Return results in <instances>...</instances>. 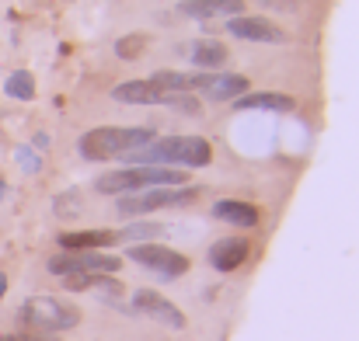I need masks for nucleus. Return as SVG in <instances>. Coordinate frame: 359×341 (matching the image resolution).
<instances>
[{"label": "nucleus", "instance_id": "nucleus-1", "mask_svg": "<svg viewBox=\"0 0 359 341\" xmlns=\"http://www.w3.org/2000/svg\"><path fill=\"white\" fill-rule=\"evenodd\" d=\"M126 160H140V164H154V167H164V164L206 167L213 160V146L203 136H164V139H154L140 150H129Z\"/></svg>", "mask_w": 359, "mask_h": 341}, {"label": "nucleus", "instance_id": "nucleus-2", "mask_svg": "<svg viewBox=\"0 0 359 341\" xmlns=\"http://www.w3.org/2000/svg\"><path fill=\"white\" fill-rule=\"evenodd\" d=\"M157 132L147 129V125H136V129H122V125H102V129H91L81 136L77 150L84 160H109V157H126L129 150H140L147 143H154Z\"/></svg>", "mask_w": 359, "mask_h": 341}, {"label": "nucleus", "instance_id": "nucleus-3", "mask_svg": "<svg viewBox=\"0 0 359 341\" xmlns=\"http://www.w3.org/2000/svg\"><path fill=\"white\" fill-rule=\"evenodd\" d=\"M178 185H185V171L154 167V164L109 171V174H102L95 181V188L102 195H129V192H143V188H178Z\"/></svg>", "mask_w": 359, "mask_h": 341}, {"label": "nucleus", "instance_id": "nucleus-4", "mask_svg": "<svg viewBox=\"0 0 359 341\" xmlns=\"http://www.w3.org/2000/svg\"><path fill=\"white\" fill-rule=\"evenodd\" d=\"M18 321L35 331V335H56V331H70L81 324V310L70 303V300H60V296H32L21 303V314Z\"/></svg>", "mask_w": 359, "mask_h": 341}, {"label": "nucleus", "instance_id": "nucleus-5", "mask_svg": "<svg viewBox=\"0 0 359 341\" xmlns=\"http://www.w3.org/2000/svg\"><path fill=\"white\" fill-rule=\"evenodd\" d=\"M196 199H199V188H143V192L119 195L116 213L119 216H143V213L168 209V206H189Z\"/></svg>", "mask_w": 359, "mask_h": 341}, {"label": "nucleus", "instance_id": "nucleus-6", "mask_svg": "<svg viewBox=\"0 0 359 341\" xmlns=\"http://www.w3.org/2000/svg\"><path fill=\"white\" fill-rule=\"evenodd\" d=\"M119 258L116 254H105V251H63L56 258H49V272L53 275H74V272H102V275H112L119 272Z\"/></svg>", "mask_w": 359, "mask_h": 341}, {"label": "nucleus", "instance_id": "nucleus-7", "mask_svg": "<svg viewBox=\"0 0 359 341\" xmlns=\"http://www.w3.org/2000/svg\"><path fill=\"white\" fill-rule=\"evenodd\" d=\"M129 261L143 265L147 272H157L161 279H178L189 272V258L171 251V247H161V244H136L129 247Z\"/></svg>", "mask_w": 359, "mask_h": 341}, {"label": "nucleus", "instance_id": "nucleus-8", "mask_svg": "<svg viewBox=\"0 0 359 341\" xmlns=\"http://www.w3.org/2000/svg\"><path fill=\"white\" fill-rule=\"evenodd\" d=\"M133 310L140 317H147V321H157V324L171 328V331H182L185 328V314L168 296H161L157 289H136L133 293Z\"/></svg>", "mask_w": 359, "mask_h": 341}, {"label": "nucleus", "instance_id": "nucleus-9", "mask_svg": "<svg viewBox=\"0 0 359 341\" xmlns=\"http://www.w3.org/2000/svg\"><path fill=\"white\" fill-rule=\"evenodd\" d=\"M192 91H199V95L210 98V102H234V98H241V95L248 91V77L203 70V74H192Z\"/></svg>", "mask_w": 359, "mask_h": 341}, {"label": "nucleus", "instance_id": "nucleus-10", "mask_svg": "<svg viewBox=\"0 0 359 341\" xmlns=\"http://www.w3.org/2000/svg\"><path fill=\"white\" fill-rule=\"evenodd\" d=\"M227 32L231 35H238L244 42H286V32L279 28V25H272L269 18H234V21H227Z\"/></svg>", "mask_w": 359, "mask_h": 341}, {"label": "nucleus", "instance_id": "nucleus-11", "mask_svg": "<svg viewBox=\"0 0 359 341\" xmlns=\"http://www.w3.org/2000/svg\"><path fill=\"white\" fill-rule=\"evenodd\" d=\"M178 11L185 18L196 21H210V18H238L244 11V0H182Z\"/></svg>", "mask_w": 359, "mask_h": 341}, {"label": "nucleus", "instance_id": "nucleus-12", "mask_svg": "<svg viewBox=\"0 0 359 341\" xmlns=\"http://www.w3.org/2000/svg\"><path fill=\"white\" fill-rule=\"evenodd\" d=\"M244 258H248V240L244 237H224L210 247V265L217 272H234V268L244 265Z\"/></svg>", "mask_w": 359, "mask_h": 341}, {"label": "nucleus", "instance_id": "nucleus-13", "mask_svg": "<svg viewBox=\"0 0 359 341\" xmlns=\"http://www.w3.org/2000/svg\"><path fill=\"white\" fill-rule=\"evenodd\" d=\"M112 98L122 105H161L164 91L154 81H126L119 88H112Z\"/></svg>", "mask_w": 359, "mask_h": 341}, {"label": "nucleus", "instance_id": "nucleus-14", "mask_svg": "<svg viewBox=\"0 0 359 341\" xmlns=\"http://www.w3.org/2000/svg\"><path fill=\"white\" fill-rule=\"evenodd\" d=\"M116 240H119L116 230H74V233H60L63 251H102V247H109Z\"/></svg>", "mask_w": 359, "mask_h": 341}, {"label": "nucleus", "instance_id": "nucleus-15", "mask_svg": "<svg viewBox=\"0 0 359 341\" xmlns=\"http://www.w3.org/2000/svg\"><path fill=\"white\" fill-rule=\"evenodd\" d=\"M293 98L290 95H279V91H255V95H241L234 98V109L238 112H251V109H262V112H293Z\"/></svg>", "mask_w": 359, "mask_h": 341}, {"label": "nucleus", "instance_id": "nucleus-16", "mask_svg": "<svg viewBox=\"0 0 359 341\" xmlns=\"http://www.w3.org/2000/svg\"><path fill=\"white\" fill-rule=\"evenodd\" d=\"M213 216L224 220V223H231V227H244V230L258 227V209L251 202H241V199H220L213 206Z\"/></svg>", "mask_w": 359, "mask_h": 341}, {"label": "nucleus", "instance_id": "nucleus-17", "mask_svg": "<svg viewBox=\"0 0 359 341\" xmlns=\"http://www.w3.org/2000/svg\"><path fill=\"white\" fill-rule=\"evenodd\" d=\"M67 289L74 293H91V289H102V293H119L122 286L112 275H102V272H74V275H63Z\"/></svg>", "mask_w": 359, "mask_h": 341}, {"label": "nucleus", "instance_id": "nucleus-18", "mask_svg": "<svg viewBox=\"0 0 359 341\" xmlns=\"http://www.w3.org/2000/svg\"><path fill=\"white\" fill-rule=\"evenodd\" d=\"M192 63L196 67H203V70H217V67H224L227 63V49H224V42H217V39H199V42H192Z\"/></svg>", "mask_w": 359, "mask_h": 341}, {"label": "nucleus", "instance_id": "nucleus-19", "mask_svg": "<svg viewBox=\"0 0 359 341\" xmlns=\"http://www.w3.org/2000/svg\"><path fill=\"white\" fill-rule=\"evenodd\" d=\"M164 95H175V91H192V74H175V70H161L150 77Z\"/></svg>", "mask_w": 359, "mask_h": 341}, {"label": "nucleus", "instance_id": "nucleus-20", "mask_svg": "<svg viewBox=\"0 0 359 341\" xmlns=\"http://www.w3.org/2000/svg\"><path fill=\"white\" fill-rule=\"evenodd\" d=\"M7 95L18 98V102H32V98H35V77H32L28 70L11 74V77H7Z\"/></svg>", "mask_w": 359, "mask_h": 341}, {"label": "nucleus", "instance_id": "nucleus-21", "mask_svg": "<svg viewBox=\"0 0 359 341\" xmlns=\"http://www.w3.org/2000/svg\"><path fill=\"white\" fill-rule=\"evenodd\" d=\"M161 105H168V109H175V112H185V115H199V102H196V95H189V91H175V95H164V102Z\"/></svg>", "mask_w": 359, "mask_h": 341}, {"label": "nucleus", "instance_id": "nucleus-22", "mask_svg": "<svg viewBox=\"0 0 359 341\" xmlns=\"http://www.w3.org/2000/svg\"><path fill=\"white\" fill-rule=\"evenodd\" d=\"M116 233H119V240H154L164 233V227L161 223H129L126 230H116Z\"/></svg>", "mask_w": 359, "mask_h": 341}, {"label": "nucleus", "instance_id": "nucleus-23", "mask_svg": "<svg viewBox=\"0 0 359 341\" xmlns=\"http://www.w3.org/2000/svg\"><path fill=\"white\" fill-rule=\"evenodd\" d=\"M147 42H150L147 35H126V39L116 42V56H119V60H136V56L147 49Z\"/></svg>", "mask_w": 359, "mask_h": 341}, {"label": "nucleus", "instance_id": "nucleus-24", "mask_svg": "<svg viewBox=\"0 0 359 341\" xmlns=\"http://www.w3.org/2000/svg\"><path fill=\"white\" fill-rule=\"evenodd\" d=\"M81 213V195L77 192H67L56 199V216H77Z\"/></svg>", "mask_w": 359, "mask_h": 341}, {"label": "nucleus", "instance_id": "nucleus-25", "mask_svg": "<svg viewBox=\"0 0 359 341\" xmlns=\"http://www.w3.org/2000/svg\"><path fill=\"white\" fill-rule=\"evenodd\" d=\"M0 341H49V335H35V331H18V335H0Z\"/></svg>", "mask_w": 359, "mask_h": 341}, {"label": "nucleus", "instance_id": "nucleus-26", "mask_svg": "<svg viewBox=\"0 0 359 341\" xmlns=\"http://www.w3.org/2000/svg\"><path fill=\"white\" fill-rule=\"evenodd\" d=\"M4 293H7V275L0 272V300H4Z\"/></svg>", "mask_w": 359, "mask_h": 341}, {"label": "nucleus", "instance_id": "nucleus-27", "mask_svg": "<svg viewBox=\"0 0 359 341\" xmlns=\"http://www.w3.org/2000/svg\"><path fill=\"white\" fill-rule=\"evenodd\" d=\"M0 192H4V181H0Z\"/></svg>", "mask_w": 359, "mask_h": 341}]
</instances>
